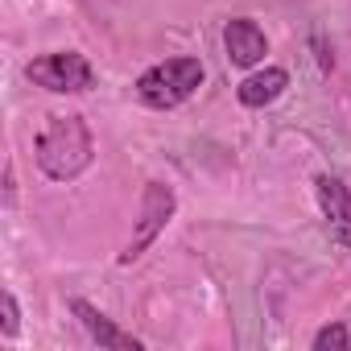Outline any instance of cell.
Here are the masks:
<instances>
[{"label": "cell", "instance_id": "obj_1", "mask_svg": "<svg viewBox=\"0 0 351 351\" xmlns=\"http://www.w3.org/2000/svg\"><path fill=\"white\" fill-rule=\"evenodd\" d=\"M38 165L54 182L79 178L91 165V132L83 116H50L46 132L38 136Z\"/></svg>", "mask_w": 351, "mask_h": 351}, {"label": "cell", "instance_id": "obj_2", "mask_svg": "<svg viewBox=\"0 0 351 351\" xmlns=\"http://www.w3.org/2000/svg\"><path fill=\"white\" fill-rule=\"evenodd\" d=\"M199 83H203V62L199 58H165V62L149 66L136 79V95L149 108H178L182 99L195 95Z\"/></svg>", "mask_w": 351, "mask_h": 351}, {"label": "cell", "instance_id": "obj_3", "mask_svg": "<svg viewBox=\"0 0 351 351\" xmlns=\"http://www.w3.org/2000/svg\"><path fill=\"white\" fill-rule=\"evenodd\" d=\"M25 79L46 87V91H58V95H79V91H91L95 87V71L83 54L75 50H54V54H42L25 66Z\"/></svg>", "mask_w": 351, "mask_h": 351}, {"label": "cell", "instance_id": "obj_4", "mask_svg": "<svg viewBox=\"0 0 351 351\" xmlns=\"http://www.w3.org/2000/svg\"><path fill=\"white\" fill-rule=\"evenodd\" d=\"M169 215H173V191L161 186V182H149V186H145V203H141V228H136V236L128 240V248L120 252V265H132V261L153 244V236L165 228Z\"/></svg>", "mask_w": 351, "mask_h": 351}, {"label": "cell", "instance_id": "obj_5", "mask_svg": "<svg viewBox=\"0 0 351 351\" xmlns=\"http://www.w3.org/2000/svg\"><path fill=\"white\" fill-rule=\"evenodd\" d=\"M318 207H322L330 240L335 244H351V191L335 178V173H322L318 178Z\"/></svg>", "mask_w": 351, "mask_h": 351}, {"label": "cell", "instance_id": "obj_6", "mask_svg": "<svg viewBox=\"0 0 351 351\" xmlns=\"http://www.w3.org/2000/svg\"><path fill=\"white\" fill-rule=\"evenodd\" d=\"M223 50H228V62H232V66H256V62L265 58L269 42H265V34H261L256 21L236 17V21H228V29H223Z\"/></svg>", "mask_w": 351, "mask_h": 351}, {"label": "cell", "instance_id": "obj_7", "mask_svg": "<svg viewBox=\"0 0 351 351\" xmlns=\"http://www.w3.org/2000/svg\"><path fill=\"white\" fill-rule=\"evenodd\" d=\"M71 310L83 318V326L91 330V339L99 343V347H112V351H141V339H132L128 330H120L108 314H99L91 302H83V298H75L71 302Z\"/></svg>", "mask_w": 351, "mask_h": 351}, {"label": "cell", "instance_id": "obj_8", "mask_svg": "<svg viewBox=\"0 0 351 351\" xmlns=\"http://www.w3.org/2000/svg\"><path fill=\"white\" fill-rule=\"evenodd\" d=\"M289 87V75L281 71V66H265V71H256V75H248L244 83H240V104L244 108H265V104H273L281 91Z\"/></svg>", "mask_w": 351, "mask_h": 351}, {"label": "cell", "instance_id": "obj_9", "mask_svg": "<svg viewBox=\"0 0 351 351\" xmlns=\"http://www.w3.org/2000/svg\"><path fill=\"white\" fill-rule=\"evenodd\" d=\"M330 347H335V351L351 347V335H347V326H339V322H335V326H322V330L314 335V351H330Z\"/></svg>", "mask_w": 351, "mask_h": 351}, {"label": "cell", "instance_id": "obj_10", "mask_svg": "<svg viewBox=\"0 0 351 351\" xmlns=\"http://www.w3.org/2000/svg\"><path fill=\"white\" fill-rule=\"evenodd\" d=\"M0 310H5V335L13 339V335H17V326H21V310H17V298H13V293H5V298H0Z\"/></svg>", "mask_w": 351, "mask_h": 351}, {"label": "cell", "instance_id": "obj_11", "mask_svg": "<svg viewBox=\"0 0 351 351\" xmlns=\"http://www.w3.org/2000/svg\"><path fill=\"white\" fill-rule=\"evenodd\" d=\"M314 46H318V62H322V71H330V66H335V58H330V50L322 46V34H314Z\"/></svg>", "mask_w": 351, "mask_h": 351}]
</instances>
